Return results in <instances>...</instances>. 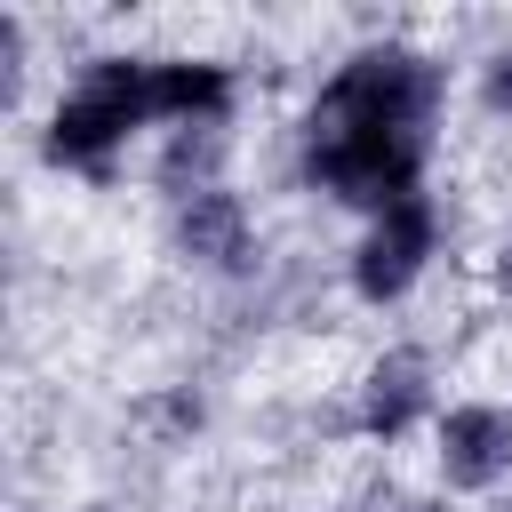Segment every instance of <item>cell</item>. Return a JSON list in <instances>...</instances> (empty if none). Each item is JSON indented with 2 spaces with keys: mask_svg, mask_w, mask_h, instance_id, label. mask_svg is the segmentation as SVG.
Wrapping results in <instances>:
<instances>
[{
  "mask_svg": "<svg viewBox=\"0 0 512 512\" xmlns=\"http://www.w3.org/2000/svg\"><path fill=\"white\" fill-rule=\"evenodd\" d=\"M504 280H512V232H504Z\"/></svg>",
  "mask_w": 512,
  "mask_h": 512,
  "instance_id": "cell-9",
  "label": "cell"
},
{
  "mask_svg": "<svg viewBox=\"0 0 512 512\" xmlns=\"http://www.w3.org/2000/svg\"><path fill=\"white\" fill-rule=\"evenodd\" d=\"M504 464H512V416H496V408H456L448 432H440V472H448L456 488H488Z\"/></svg>",
  "mask_w": 512,
  "mask_h": 512,
  "instance_id": "cell-4",
  "label": "cell"
},
{
  "mask_svg": "<svg viewBox=\"0 0 512 512\" xmlns=\"http://www.w3.org/2000/svg\"><path fill=\"white\" fill-rule=\"evenodd\" d=\"M176 240H184L192 256H208V264H240V256H248V232H240V200H232V192H216V184L184 192Z\"/></svg>",
  "mask_w": 512,
  "mask_h": 512,
  "instance_id": "cell-5",
  "label": "cell"
},
{
  "mask_svg": "<svg viewBox=\"0 0 512 512\" xmlns=\"http://www.w3.org/2000/svg\"><path fill=\"white\" fill-rule=\"evenodd\" d=\"M424 256H432V216H424V200L408 192V200H392L384 224L368 232V248H360V288H368V296H400Z\"/></svg>",
  "mask_w": 512,
  "mask_h": 512,
  "instance_id": "cell-3",
  "label": "cell"
},
{
  "mask_svg": "<svg viewBox=\"0 0 512 512\" xmlns=\"http://www.w3.org/2000/svg\"><path fill=\"white\" fill-rule=\"evenodd\" d=\"M136 120H152V64H96V72L64 96V112H56V128H48V152L96 160V152H112Z\"/></svg>",
  "mask_w": 512,
  "mask_h": 512,
  "instance_id": "cell-2",
  "label": "cell"
},
{
  "mask_svg": "<svg viewBox=\"0 0 512 512\" xmlns=\"http://www.w3.org/2000/svg\"><path fill=\"white\" fill-rule=\"evenodd\" d=\"M424 408V360L416 352H392V360H376V376H368V432H400L408 416Z\"/></svg>",
  "mask_w": 512,
  "mask_h": 512,
  "instance_id": "cell-6",
  "label": "cell"
},
{
  "mask_svg": "<svg viewBox=\"0 0 512 512\" xmlns=\"http://www.w3.org/2000/svg\"><path fill=\"white\" fill-rule=\"evenodd\" d=\"M432 96H440V72L424 56H400V48L352 56V72L312 104V176L368 208L408 200Z\"/></svg>",
  "mask_w": 512,
  "mask_h": 512,
  "instance_id": "cell-1",
  "label": "cell"
},
{
  "mask_svg": "<svg viewBox=\"0 0 512 512\" xmlns=\"http://www.w3.org/2000/svg\"><path fill=\"white\" fill-rule=\"evenodd\" d=\"M224 72L216 64H152V112H200V120H216L224 112Z\"/></svg>",
  "mask_w": 512,
  "mask_h": 512,
  "instance_id": "cell-7",
  "label": "cell"
},
{
  "mask_svg": "<svg viewBox=\"0 0 512 512\" xmlns=\"http://www.w3.org/2000/svg\"><path fill=\"white\" fill-rule=\"evenodd\" d=\"M488 96H496V104H504V112H512V56H504V64H496V72H488Z\"/></svg>",
  "mask_w": 512,
  "mask_h": 512,
  "instance_id": "cell-8",
  "label": "cell"
}]
</instances>
